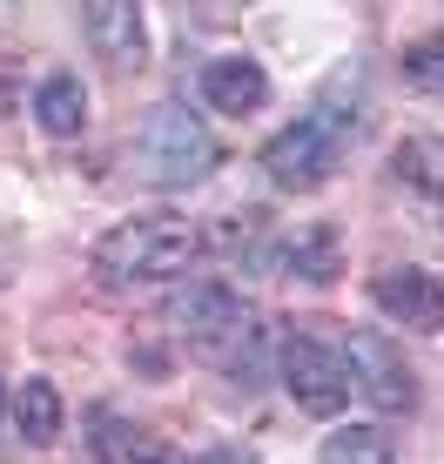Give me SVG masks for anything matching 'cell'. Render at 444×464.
<instances>
[{
    "label": "cell",
    "instance_id": "cell-1",
    "mask_svg": "<svg viewBox=\"0 0 444 464\" xmlns=\"http://www.w3.org/2000/svg\"><path fill=\"white\" fill-rule=\"evenodd\" d=\"M202 236L188 216H129L94 243V276L108 290H141V283H169L196 263Z\"/></svg>",
    "mask_w": 444,
    "mask_h": 464
},
{
    "label": "cell",
    "instance_id": "cell-2",
    "mask_svg": "<svg viewBox=\"0 0 444 464\" xmlns=\"http://www.w3.org/2000/svg\"><path fill=\"white\" fill-rule=\"evenodd\" d=\"M169 324H176V337L222 377H236V371L256 363L263 324H256V310H249L229 283H196V290H182L176 303H169Z\"/></svg>",
    "mask_w": 444,
    "mask_h": 464
},
{
    "label": "cell",
    "instance_id": "cell-3",
    "mask_svg": "<svg viewBox=\"0 0 444 464\" xmlns=\"http://www.w3.org/2000/svg\"><path fill=\"white\" fill-rule=\"evenodd\" d=\"M216 162H222V149H216L209 128H202V115H188L176 102H162V108L141 115L135 169L149 175L155 188H188V182H202V175H216Z\"/></svg>",
    "mask_w": 444,
    "mask_h": 464
},
{
    "label": "cell",
    "instance_id": "cell-4",
    "mask_svg": "<svg viewBox=\"0 0 444 464\" xmlns=\"http://www.w3.org/2000/svg\"><path fill=\"white\" fill-rule=\"evenodd\" d=\"M343 162V128L330 121V115H304V121H290L283 135H269V149H263V169H269V182L276 188H316V182H330Z\"/></svg>",
    "mask_w": 444,
    "mask_h": 464
},
{
    "label": "cell",
    "instance_id": "cell-5",
    "mask_svg": "<svg viewBox=\"0 0 444 464\" xmlns=\"http://www.w3.org/2000/svg\"><path fill=\"white\" fill-rule=\"evenodd\" d=\"M276 371H283L290 397L310 411V418H337V411H343V397H351V371H343V350H330L323 337H310V330L283 337V350H276Z\"/></svg>",
    "mask_w": 444,
    "mask_h": 464
},
{
    "label": "cell",
    "instance_id": "cell-6",
    "mask_svg": "<svg viewBox=\"0 0 444 464\" xmlns=\"http://www.w3.org/2000/svg\"><path fill=\"white\" fill-rule=\"evenodd\" d=\"M343 371H351V391H363L377 411H410L418 404V377H410V363L398 357V343H391L384 330H357V337L343 343Z\"/></svg>",
    "mask_w": 444,
    "mask_h": 464
},
{
    "label": "cell",
    "instance_id": "cell-7",
    "mask_svg": "<svg viewBox=\"0 0 444 464\" xmlns=\"http://www.w3.org/2000/svg\"><path fill=\"white\" fill-rule=\"evenodd\" d=\"M371 296H377V310H384V316H398V324L424 330V337L444 324V283L431 276V269H418V263L384 269V276L371 283Z\"/></svg>",
    "mask_w": 444,
    "mask_h": 464
},
{
    "label": "cell",
    "instance_id": "cell-8",
    "mask_svg": "<svg viewBox=\"0 0 444 464\" xmlns=\"http://www.w3.org/2000/svg\"><path fill=\"white\" fill-rule=\"evenodd\" d=\"M82 21H88V47L108 68H141V54H149L141 0H82Z\"/></svg>",
    "mask_w": 444,
    "mask_h": 464
},
{
    "label": "cell",
    "instance_id": "cell-9",
    "mask_svg": "<svg viewBox=\"0 0 444 464\" xmlns=\"http://www.w3.org/2000/svg\"><path fill=\"white\" fill-rule=\"evenodd\" d=\"M202 102H209L216 115L243 121V115H256V108L269 102V82H263V68L249 54H222V61L202 68Z\"/></svg>",
    "mask_w": 444,
    "mask_h": 464
},
{
    "label": "cell",
    "instance_id": "cell-10",
    "mask_svg": "<svg viewBox=\"0 0 444 464\" xmlns=\"http://www.w3.org/2000/svg\"><path fill=\"white\" fill-rule=\"evenodd\" d=\"M276 263L290 269L296 283H337V269H343V236L330 229V222H310V229H290V243L276 249Z\"/></svg>",
    "mask_w": 444,
    "mask_h": 464
},
{
    "label": "cell",
    "instance_id": "cell-11",
    "mask_svg": "<svg viewBox=\"0 0 444 464\" xmlns=\"http://www.w3.org/2000/svg\"><path fill=\"white\" fill-rule=\"evenodd\" d=\"M94 458L101 464H169V438L135 418H115V411H101L94 418Z\"/></svg>",
    "mask_w": 444,
    "mask_h": 464
},
{
    "label": "cell",
    "instance_id": "cell-12",
    "mask_svg": "<svg viewBox=\"0 0 444 464\" xmlns=\"http://www.w3.org/2000/svg\"><path fill=\"white\" fill-rule=\"evenodd\" d=\"M34 121H41L54 141L82 135V128H88V88L74 82V74H47L41 94H34Z\"/></svg>",
    "mask_w": 444,
    "mask_h": 464
},
{
    "label": "cell",
    "instance_id": "cell-13",
    "mask_svg": "<svg viewBox=\"0 0 444 464\" xmlns=\"http://www.w3.org/2000/svg\"><path fill=\"white\" fill-rule=\"evenodd\" d=\"M14 424H21V438L34 444V451H41V444H54L61 438V391L47 377H27L21 397H14Z\"/></svg>",
    "mask_w": 444,
    "mask_h": 464
},
{
    "label": "cell",
    "instance_id": "cell-14",
    "mask_svg": "<svg viewBox=\"0 0 444 464\" xmlns=\"http://www.w3.org/2000/svg\"><path fill=\"white\" fill-rule=\"evenodd\" d=\"M316 464H398V444H391V430H377V424H343V430L323 438Z\"/></svg>",
    "mask_w": 444,
    "mask_h": 464
},
{
    "label": "cell",
    "instance_id": "cell-15",
    "mask_svg": "<svg viewBox=\"0 0 444 464\" xmlns=\"http://www.w3.org/2000/svg\"><path fill=\"white\" fill-rule=\"evenodd\" d=\"M398 175H404L410 188H424V196H438V141L431 135L398 141Z\"/></svg>",
    "mask_w": 444,
    "mask_h": 464
},
{
    "label": "cell",
    "instance_id": "cell-16",
    "mask_svg": "<svg viewBox=\"0 0 444 464\" xmlns=\"http://www.w3.org/2000/svg\"><path fill=\"white\" fill-rule=\"evenodd\" d=\"M410 82H418V88H438V41H418V47H410Z\"/></svg>",
    "mask_w": 444,
    "mask_h": 464
},
{
    "label": "cell",
    "instance_id": "cell-17",
    "mask_svg": "<svg viewBox=\"0 0 444 464\" xmlns=\"http://www.w3.org/2000/svg\"><path fill=\"white\" fill-rule=\"evenodd\" d=\"M196 464H256V458H249V451H236V444H222V451H202Z\"/></svg>",
    "mask_w": 444,
    "mask_h": 464
},
{
    "label": "cell",
    "instance_id": "cell-18",
    "mask_svg": "<svg viewBox=\"0 0 444 464\" xmlns=\"http://www.w3.org/2000/svg\"><path fill=\"white\" fill-rule=\"evenodd\" d=\"M7 269H14V236L0 229V283H7Z\"/></svg>",
    "mask_w": 444,
    "mask_h": 464
},
{
    "label": "cell",
    "instance_id": "cell-19",
    "mask_svg": "<svg viewBox=\"0 0 444 464\" xmlns=\"http://www.w3.org/2000/svg\"><path fill=\"white\" fill-rule=\"evenodd\" d=\"M0 411H7V391H0Z\"/></svg>",
    "mask_w": 444,
    "mask_h": 464
}]
</instances>
